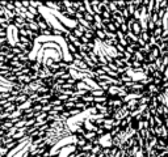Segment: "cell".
<instances>
[{
	"instance_id": "cell-3",
	"label": "cell",
	"mask_w": 168,
	"mask_h": 157,
	"mask_svg": "<svg viewBox=\"0 0 168 157\" xmlns=\"http://www.w3.org/2000/svg\"><path fill=\"white\" fill-rule=\"evenodd\" d=\"M127 114H130V111L126 109V106H122V107H118L116 109V113H114V118L118 120V122H121L124 118L127 117Z\"/></svg>"
},
{
	"instance_id": "cell-9",
	"label": "cell",
	"mask_w": 168,
	"mask_h": 157,
	"mask_svg": "<svg viewBox=\"0 0 168 157\" xmlns=\"http://www.w3.org/2000/svg\"><path fill=\"white\" fill-rule=\"evenodd\" d=\"M26 22H28V25H29V30H32V32H39L38 25L36 21H26Z\"/></svg>"
},
{
	"instance_id": "cell-2",
	"label": "cell",
	"mask_w": 168,
	"mask_h": 157,
	"mask_svg": "<svg viewBox=\"0 0 168 157\" xmlns=\"http://www.w3.org/2000/svg\"><path fill=\"white\" fill-rule=\"evenodd\" d=\"M97 143H99L100 147L111 148V147H113V138H112L111 134H104V135H101V136L99 138Z\"/></svg>"
},
{
	"instance_id": "cell-20",
	"label": "cell",
	"mask_w": 168,
	"mask_h": 157,
	"mask_svg": "<svg viewBox=\"0 0 168 157\" xmlns=\"http://www.w3.org/2000/svg\"><path fill=\"white\" fill-rule=\"evenodd\" d=\"M140 34H142V37H140V38H142L145 42H147L148 39H150V35H148V33H147V32H142Z\"/></svg>"
},
{
	"instance_id": "cell-25",
	"label": "cell",
	"mask_w": 168,
	"mask_h": 157,
	"mask_svg": "<svg viewBox=\"0 0 168 157\" xmlns=\"http://www.w3.org/2000/svg\"><path fill=\"white\" fill-rule=\"evenodd\" d=\"M92 148H93V145L92 144H85V145L83 147V151H92Z\"/></svg>"
},
{
	"instance_id": "cell-15",
	"label": "cell",
	"mask_w": 168,
	"mask_h": 157,
	"mask_svg": "<svg viewBox=\"0 0 168 157\" xmlns=\"http://www.w3.org/2000/svg\"><path fill=\"white\" fill-rule=\"evenodd\" d=\"M33 111H34V113H41V111H42V106L36 102V104H33Z\"/></svg>"
},
{
	"instance_id": "cell-28",
	"label": "cell",
	"mask_w": 168,
	"mask_h": 157,
	"mask_svg": "<svg viewBox=\"0 0 168 157\" xmlns=\"http://www.w3.org/2000/svg\"><path fill=\"white\" fill-rule=\"evenodd\" d=\"M148 60H150V62H155V58L151 55V54H150V55H148Z\"/></svg>"
},
{
	"instance_id": "cell-1",
	"label": "cell",
	"mask_w": 168,
	"mask_h": 157,
	"mask_svg": "<svg viewBox=\"0 0 168 157\" xmlns=\"http://www.w3.org/2000/svg\"><path fill=\"white\" fill-rule=\"evenodd\" d=\"M134 134H135V131L131 128V126H129L126 131L118 132L117 135H114V138H113V144L117 145V147H122L131 138V135H134Z\"/></svg>"
},
{
	"instance_id": "cell-14",
	"label": "cell",
	"mask_w": 168,
	"mask_h": 157,
	"mask_svg": "<svg viewBox=\"0 0 168 157\" xmlns=\"http://www.w3.org/2000/svg\"><path fill=\"white\" fill-rule=\"evenodd\" d=\"M83 19L87 21V22H89V24L93 22V16H91V14H88V13H83Z\"/></svg>"
},
{
	"instance_id": "cell-8",
	"label": "cell",
	"mask_w": 168,
	"mask_h": 157,
	"mask_svg": "<svg viewBox=\"0 0 168 157\" xmlns=\"http://www.w3.org/2000/svg\"><path fill=\"white\" fill-rule=\"evenodd\" d=\"M25 101H28V96H26V94H23V93H20V94L16 97V102H15V104L21 105V104H24Z\"/></svg>"
},
{
	"instance_id": "cell-18",
	"label": "cell",
	"mask_w": 168,
	"mask_h": 157,
	"mask_svg": "<svg viewBox=\"0 0 168 157\" xmlns=\"http://www.w3.org/2000/svg\"><path fill=\"white\" fill-rule=\"evenodd\" d=\"M4 58H5V62H11V60H13V58H15V55H13V54H12V53H8L7 54V55H5L4 56Z\"/></svg>"
},
{
	"instance_id": "cell-27",
	"label": "cell",
	"mask_w": 168,
	"mask_h": 157,
	"mask_svg": "<svg viewBox=\"0 0 168 157\" xmlns=\"http://www.w3.org/2000/svg\"><path fill=\"white\" fill-rule=\"evenodd\" d=\"M158 86L156 85H150V92H158Z\"/></svg>"
},
{
	"instance_id": "cell-26",
	"label": "cell",
	"mask_w": 168,
	"mask_h": 157,
	"mask_svg": "<svg viewBox=\"0 0 168 157\" xmlns=\"http://www.w3.org/2000/svg\"><path fill=\"white\" fill-rule=\"evenodd\" d=\"M120 29H121V32L124 33V34H126V33H127V26H126V24H122Z\"/></svg>"
},
{
	"instance_id": "cell-4",
	"label": "cell",
	"mask_w": 168,
	"mask_h": 157,
	"mask_svg": "<svg viewBox=\"0 0 168 157\" xmlns=\"http://www.w3.org/2000/svg\"><path fill=\"white\" fill-rule=\"evenodd\" d=\"M156 99L161 104V106H164L166 109H168V89L164 90L161 94H159L156 97Z\"/></svg>"
},
{
	"instance_id": "cell-16",
	"label": "cell",
	"mask_w": 168,
	"mask_h": 157,
	"mask_svg": "<svg viewBox=\"0 0 168 157\" xmlns=\"http://www.w3.org/2000/svg\"><path fill=\"white\" fill-rule=\"evenodd\" d=\"M93 136H96L95 132H87V134H84V139H88V140H93Z\"/></svg>"
},
{
	"instance_id": "cell-21",
	"label": "cell",
	"mask_w": 168,
	"mask_h": 157,
	"mask_svg": "<svg viewBox=\"0 0 168 157\" xmlns=\"http://www.w3.org/2000/svg\"><path fill=\"white\" fill-rule=\"evenodd\" d=\"M140 115L145 118V119H150V118H151V117H150V111H148V109H146V110L143 111V113L140 114Z\"/></svg>"
},
{
	"instance_id": "cell-5",
	"label": "cell",
	"mask_w": 168,
	"mask_h": 157,
	"mask_svg": "<svg viewBox=\"0 0 168 157\" xmlns=\"http://www.w3.org/2000/svg\"><path fill=\"white\" fill-rule=\"evenodd\" d=\"M131 33H133V34H135L137 37H138V34L142 33V28H140V25H139L138 21H135V20H134L133 24H131Z\"/></svg>"
},
{
	"instance_id": "cell-17",
	"label": "cell",
	"mask_w": 168,
	"mask_h": 157,
	"mask_svg": "<svg viewBox=\"0 0 168 157\" xmlns=\"http://www.w3.org/2000/svg\"><path fill=\"white\" fill-rule=\"evenodd\" d=\"M154 120L156 122V126H158V127H161V126H163V120H161L158 115H155V117H154Z\"/></svg>"
},
{
	"instance_id": "cell-7",
	"label": "cell",
	"mask_w": 168,
	"mask_h": 157,
	"mask_svg": "<svg viewBox=\"0 0 168 157\" xmlns=\"http://www.w3.org/2000/svg\"><path fill=\"white\" fill-rule=\"evenodd\" d=\"M30 107H33V102L32 101H25L24 104H21V105H17V109H20V110H26V109H30Z\"/></svg>"
},
{
	"instance_id": "cell-19",
	"label": "cell",
	"mask_w": 168,
	"mask_h": 157,
	"mask_svg": "<svg viewBox=\"0 0 168 157\" xmlns=\"http://www.w3.org/2000/svg\"><path fill=\"white\" fill-rule=\"evenodd\" d=\"M68 113H70V117H71V115H76V114H80L81 110H78V109H71V110H68Z\"/></svg>"
},
{
	"instance_id": "cell-6",
	"label": "cell",
	"mask_w": 168,
	"mask_h": 157,
	"mask_svg": "<svg viewBox=\"0 0 168 157\" xmlns=\"http://www.w3.org/2000/svg\"><path fill=\"white\" fill-rule=\"evenodd\" d=\"M13 127V123L11 122V120H4V122L1 123V127H0V130H3L4 132L9 131V130Z\"/></svg>"
},
{
	"instance_id": "cell-24",
	"label": "cell",
	"mask_w": 168,
	"mask_h": 157,
	"mask_svg": "<svg viewBox=\"0 0 168 157\" xmlns=\"http://www.w3.org/2000/svg\"><path fill=\"white\" fill-rule=\"evenodd\" d=\"M147 29H150V30H155V24L152 22V21H148V24H147Z\"/></svg>"
},
{
	"instance_id": "cell-11",
	"label": "cell",
	"mask_w": 168,
	"mask_h": 157,
	"mask_svg": "<svg viewBox=\"0 0 168 157\" xmlns=\"http://www.w3.org/2000/svg\"><path fill=\"white\" fill-rule=\"evenodd\" d=\"M81 102H84V104L93 102V97H92V96H83V97H81Z\"/></svg>"
},
{
	"instance_id": "cell-13",
	"label": "cell",
	"mask_w": 168,
	"mask_h": 157,
	"mask_svg": "<svg viewBox=\"0 0 168 157\" xmlns=\"http://www.w3.org/2000/svg\"><path fill=\"white\" fill-rule=\"evenodd\" d=\"M100 102H104V104H105L106 102L105 96H103V97H93V104H100Z\"/></svg>"
},
{
	"instance_id": "cell-23",
	"label": "cell",
	"mask_w": 168,
	"mask_h": 157,
	"mask_svg": "<svg viewBox=\"0 0 168 157\" xmlns=\"http://www.w3.org/2000/svg\"><path fill=\"white\" fill-rule=\"evenodd\" d=\"M103 17H104V20H111V19H112L111 13H109V12H106V11L103 12Z\"/></svg>"
},
{
	"instance_id": "cell-12",
	"label": "cell",
	"mask_w": 168,
	"mask_h": 157,
	"mask_svg": "<svg viewBox=\"0 0 168 157\" xmlns=\"http://www.w3.org/2000/svg\"><path fill=\"white\" fill-rule=\"evenodd\" d=\"M17 58H19V62H21V63H26L29 60V56L28 55H24V54L17 55Z\"/></svg>"
},
{
	"instance_id": "cell-22",
	"label": "cell",
	"mask_w": 168,
	"mask_h": 157,
	"mask_svg": "<svg viewBox=\"0 0 168 157\" xmlns=\"http://www.w3.org/2000/svg\"><path fill=\"white\" fill-rule=\"evenodd\" d=\"M51 109H53V106L49 104V105H46V106H42V111H44V113H49Z\"/></svg>"
},
{
	"instance_id": "cell-10",
	"label": "cell",
	"mask_w": 168,
	"mask_h": 157,
	"mask_svg": "<svg viewBox=\"0 0 168 157\" xmlns=\"http://www.w3.org/2000/svg\"><path fill=\"white\" fill-rule=\"evenodd\" d=\"M89 94L92 96V97H103V96H105V92L101 89H99V90H92Z\"/></svg>"
}]
</instances>
